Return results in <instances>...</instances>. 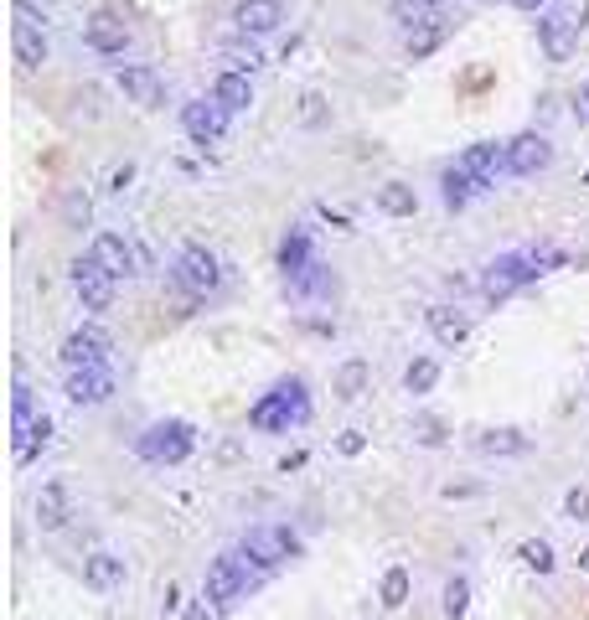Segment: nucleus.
I'll return each mask as SVG.
<instances>
[{
  "label": "nucleus",
  "instance_id": "40",
  "mask_svg": "<svg viewBox=\"0 0 589 620\" xmlns=\"http://www.w3.org/2000/svg\"><path fill=\"white\" fill-rule=\"evenodd\" d=\"M553 11L564 16L569 26H579V31L589 26V0H553Z\"/></svg>",
  "mask_w": 589,
  "mask_h": 620
},
{
  "label": "nucleus",
  "instance_id": "25",
  "mask_svg": "<svg viewBox=\"0 0 589 620\" xmlns=\"http://www.w3.org/2000/svg\"><path fill=\"white\" fill-rule=\"evenodd\" d=\"M367 378H372V367L362 362V357H347L336 367V378H331V393L341 398V403H357L362 393H367Z\"/></svg>",
  "mask_w": 589,
  "mask_h": 620
},
{
  "label": "nucleus",
  "instance_id": "31",
  "mask_svg": "<svg viewBox=\"0 0 589 620\" xmlns=\"http://www.w3.org/2000/svg\"><path fill=\"white\" fill-rule=\"evenodd\" d=\"M434 383H440V362L434 357H414L409 372H403V388L409 393H434Z\"/></svg>",
  "mask_w": 589,
  "mask_h": 620
},
{
  "label": "nucleus",
  "instance_id": "44",
  "mask_svg": "<svg viewBox=\"0 0 589 620\" xmlns=\"http://www.w3.org/2000/svg\"><path fill=\"white\" fill-rule=\"evenodd\" d=\"M130 181H135V161H124V166H114V176H109V192H124Z\"/></svg>",
  "mask_w": 589,
  "mask_h": 620
},
{
  "label": "nucleus",
  "instance_id": "19",
  "mask_svg": "<svg viewBox=\"0 0 589 620\" xmlns=\"http://www.w3.org/2000/svg\"><path fill=\"white\" fill-rule=\"evenodd\" d=\"M212 104L223 109V114H243L248 104H254V78L223 68V73H217V83H212Z\"/></svg>",
  "mask_w": 589,
  "mask_h": 620
},
{
  "label": "nucleus",
  "instance_id": "9",
  "mask_svg": "<svg viewBox=\"0 0 589 620\" xmlns=\"http://www.w3.org/2000/svg\"><path fill=\"white\" fill-rule=\"evenodd\" d=\"M114 83H119L124 99L140 104V109H161L166 104V83H161V73H155L150 62H119Z\"/></svg>",
  "mask_w": 589,
  "mask_h": 620
},
{
  "label": "nucleus",
  "instance_id": "12",
  "mask_svg": "<svg viewBox=\"0 0 589 620\" xmlns=\"http://www.w3.org/2000/svg\"><path fill=\"white\" fill-rule=\"evenodd\" d=\"M114 372L109 367H83V372H68V403H78V409H99V403L114 398Z\"/></svg>",
  "mask_w": 589,
  "mask_h": 620
},
{
  "label": "nucleus",
  "instance_id": "28",
  "mask_svg": "<svg viewBox=\"0 0 589 620\" xmlns=\"http://www.w3.org/2000/svg\"><path fill=\"white\" fill-rule=\"evenodd\" d=\"M378 212H388V217H414V212H419L414 186H409V181H383V186H378Z\"/></svg>",
  "mask_w": 589,
  "mask_h": 620
},
{
  "label": "nucleus",
  "instance_id": "29",
  "mask_svg": "<svg viewBox=\"0 0 589 620\" xmlns=\"http://www.w3.org/2000/svg\"><path fill=\"white\" fill-rule=\"evenodd\" d=\"M440 186H445V192H440V197H445V207H450V212H460L465 202H471V192H476V186H481V181H476L471 171H465V166L455 161V166H445V176H440Z\"/></svg>",
  "mask_w": 589,
  "mask_h": 620
},
{
  "label": "nucleus",
  "instance_id": "39",
  "mask_svg": "<svg viewBox=\"0 0 589 620\" xmlns=\"http://www.w3.org/2000/svg\"><path fill=\"white\" fill-rule=\"evenodd\" d=\"M564 517H569V522H589V486H569V496H564Z\"/></svg>",
  "mask_w": 589,
  "mask_h": 620
},
{
  "label": "nucleus",
  "instance_id": "20",
  "mask_svg": "<svg viewBox=\"0 0 589 620\" xmlns=\"http://www.w3.org/2000/svg\"><path fill=\"white\" fill-rule=\"evenodd\" d=\"M88 259H99V264L119 279V274L135 269V243L119 238V233H99V238H93V248H88Z\"/></svg>",
  "mask_w": 589,
  "mask_h": 620
},
{
  "label": "nucleus",
  "instance_id": "5",
  "mask_svg": "<svg viewBox=\"0 0 589 620\" xmlns=\"http://www.w3.org/2000/svg\"><path fill=\"white\" fill-rule=\"evenodd\" d=\"M197 450V429L186 424V419H161V424H150L140 434V455L155 460V465H176Z\"/></svg>",
  "mask_w": 589,
  "mask_h": 620
},
{
  "label": "nucleus",
  "instance_id": "42",
  "mask_svg": "<svg viewBox=\"0 0 589 620\" xmlns=\"http://www.w3.org/2000/svg\"><path fill=\"white\" fill-rule=\"evenodd\" d=\"M574 124H579V130H589V83L574 88Z\"/></svg>",
  "mask_w": 589,
  "mask_h": 620
},
{
  "label": "nucleus",
  "instance_id": "46",
  "mask_svg": "<svg viewBox=\"0 0 589 620\" xmlns=\"http://www.w3.org/2000/svg\"><path fill=\"white\" fill-rule=\"evenodd\" d=\"M543 6V0H517V11H538Z\"/></svg>",
  "mask_w": 589,
  "mask_h": 620
},
{
  "label": "nucleus",
  "instance_id": "7",
  "mask_svg": "<svg viewBox=\"0 0 589 620\" xmlns=\"http://www.w3.org/2000/svg\"><path fill=\"white\" fill-rule=\"evenodd\" d=\"M83 42L99 52V57H124V52H130V42H135V31H130V21H124L119 11H93L83 21Z\"/></svg>",
  "mask_w": 589,
  "mask_h": 620
},
{
  "label": "nucleus",
  "instance_id": "1",
  "mask_svg": "<svg viewBox=\"0 0 589 620\" xmlns=\"http://www.w3.org/2000/svg\"><path fill=\"white\" fill-rule=\"evenodd\" d=\"M548 264H558L553 248H522V254L491 259L486 274H481V295H486V300H507V295H517L522 285H533L538 274H548Z\"/></svg>",
  "mask_w": 589,
  "mask_h": 620
},
{
  "label": "nucleus",
  "instance_id": "38",
  "mask_svg": "<svg viewBox=\"0 0 589 620\" xmlns=\"http://www.w3.org/2000/svg\"><path fill=\"white\" fill-rule=\"evenodd\" d=\"M295 290H300V295H331V269H326V264H310Z\"/></svg>",
  "mask_w": 589,
  "mask_h": 620
},
{
  "label": "nucleus",
  "instance_id": "24",
  "mask_svg": "<svg viewBox=\"0 0 589 620\" xmlns=\"http://www.w3.org/2000/svg\"><path fill=\"white\" fill-rule=\"evenodd\" d=\"M11 52H16L21 68H42V62L52 57L47 31H37V26H11Z\"/></svg>",
  "mask_w": 589,
  "mask_h": 620
},
{
  "label": "nucleus",
  "instance_id": "37",
  "mask_svg": "<svg viewBox=\"0 0 589 620\" xmlns=\"http://www.w3.org/2000/svg\"><path fill=\"white\" fill-rule=\"evenodd\" d=\"M414 440L434 450V445H445V440H450V429H445L440 419H429V414H419V419H414Z\"/></svg>",
  "mask_w": 589,
  "mask_h": 620
},
{
  "label": "nucleus",
  "instance_id": "4",
  "mask_svg": "<svg viewBox=\"0 0 589 620\" xmlns=\"http://www.w3.org/2000/svg\"><path fill=\"white\" fill-rule=\"evenodd\" d=\"M238 548L259 574H274L279 564H290V558L300 553V538L290 533V527H248V538Z\"/></svg>",
  "mask_w": 589,
  "mask_h": 620
},
{
  "label": "nucleus",
  "instance_id": "43",
  "mask_svg": "<svg viewBox=\"0 0 589 620\" xmlns=\"http://www.w3.org/2000/svg\"><path fill=\"white\" fill-rule=\"evenodd\" d=\"M336 450H341V455H362V450H367L362 429H347V434H341V440H336Z\"/></svg>",
  "mask_w": 589,
  "mask_h": 620
},
{
  "label": "nucleus",
  "instance_id": "47",
  "mask_svg": "<svg viewBox=\"0 0 589 620\" xmlns=\"http://www.w3.org/2000/svg\"><path fill=\"white\" fill-rule=\"evenodd\" d=\"M579 569H584V574H589V548H584V553H579Z\"/></svg>",
  "mask_w": 589,
  "mask_h": 620
},
{
  "label": "nucleus",
  "instance_id": "23",
  "mask_svg": "<svg viewBox=\"0 0 589 620\" xmlns=\"http://www.w3.org/2000/svg\"><path fill=\"white\" fill-rule=\"evenodd\" d=\"M310 264H316V259H310V233H305V228H290L285 243H279V269H285L290 285H300Z\"/></svg>",
  "mask_w": 589,
  "mask_h": 620
},
{
  "label": "nucleus",
  "instance_id": "10",
  "mask_svg": "<svg viewBox=\"0 0 589 620\" xmlns=\"http://www.w3.org/2000/svg\"><path fill=\"white\" fill-rule=\"evenodd\" d=\"M548 161H553V140L543 130H522L517 140H507V171L512 176H538V171H548Z\"/></svg>",
  "mask_w": 589,
  "mask_h": 620
},
{
  "label": "nucleus",
  "instance_id": "30",
  "mask_svg": "<svg viewBox=\"0 0 589 620\" xmlns=\"http://www.w3.org/2000/svg\"><path fill=\"white\" fill-rule=\"evenodd\" d=\"M295 119H300V130H326V124H331V99H326L321 88H305Z\"/></svg>",
  "mask_w": 589,
  "mask_h": 620
},
{
  "label": "nucleus",
  "instance_id": "15",
  "mask_svg": "<svg viewBox=\"0 0 589 620\" xmlns=\"http://www.w3.org/2000/svg\"><path fill=\"white\" fill-rule=\"evenodd\" d=\"M233 21H238L243 37H269V31H279V21H285V0H238Z\"/></svg>",
  "mask_w": 589,
  "mask_h": 620
},
{
  "label": "nucleus",
  "instance_id": "33",
  "mask_svg": "<svg viewBox=\"0 0 589 620\" xmlns=\"http://www.w3.org/2000/svg\"><path fill=\"white\" fill-rule=\"evenodd\" d=\"M378 600H383V610H403V605H409V569H388Z\"/></svg>",
  "mask_w": 589,
  "mask_h": 620
},
{
  "label": "nucleus",
  "instance_id": "45",
  "mask_svg": "<svg viewBox=\"0 0 589 620\" xmlns=\"http://www.w3.org/2000/svg\"><path fill=\"white\" fill-rule=\"evenodd\" d=\"M192 620H223V605H212V600L202 595V605H192Z\"/></svg>",
  "mask_w": 589,
  "mask_h": 620
},
{
  "label": "nucleus",
  "instance_id": "35",
  "mask_svg": "<svg viewBox=\"0 0 589 620\" xmlns=\"http://www.w3.org/2000/svg\"><path fill=\"white\" fill-rule=\"evenodd\" d=\"M450 37V26H424V31H409V57H429V52H440V42Z\"/></svg>",
  "mask_w": 589,
  "mask_h": 620
},
{
  "label": "nucleus",
  "instance_id": "21",
  "mask_svg": "<svg viewBox=\"0 0 589 620\" xmlns=\"http://www.w3.org/2000/svg\"><path fill=\"white\" fill-rule=\"evenodd\" d=\"M83 584L88 589H99V595H109V589H119L124 584V558L119 553H88L83 558Z\"/></svg>",
  "mask_w": 589,
  "mask_h": 620
},
{
  "label": "nucleus",
  "instance_id": "2",
  "mask_svg": "<svg viewBox=\"0 0 589 620\" xmlns=\"http://www.w3.org/2000/svg\"><path fill=\"white\" fill-rule=\"evenodd\" d=\"M310 419V398H305V383L300 378H285L274 383L254 409H248V424H254L259 434H285L290 424H305Z\"/></svg>",
  "mask_w": 589,
  "mask_h": 620
},
{
  "label": "nucleus",
  "instance_id": "41",
  "mask_svg": "<svg viewBox=\"0 0 589 620\" xmlns=\"http://www.w3.org/2000/svg\"><path fill=\"white\" fill-rule=\"evenodd\" d=\"M11 11H16V26H37V31L47 26V16H42L37 6H31V0H16V6H11Z\"/></svg>",
  "mask_w": 589,
  "mask_h": 620
},
{
  "label": "nucleus",
  "instance_id": "26",
  "mask_svg": "<svg viewBox=\"0 0 589 620\" xmlns=\"http://www.w3.org/2000/svg\"><path fill=\"white\" fill-rule=\"evenodd\" d=\"M476 450L481 455H527V450H533V440H527L522 429H481L476 434Z\"/></svg>",
  "mask_w": 589,
  "mask_h": 620
},
{
  "label": "nucleus",
  "instance_id": "8",
  "mask_svg": "<svg viewBox=\"0 0 589 620\" xmlns=\"http://www.w3.org/2000/svg\"><path fill=\"white\" fill-rule=\"evenodd\" d=\"M109 352H114V336L104 326H78V331H68V341H62V362H68V372L104 367Z\"/></svg>",
  "mask_w": 589,
  "mask_h": 620
},
{
  "label": "nucleus",
  "instance_id": "22",
  "mask_svg": "<svg viewBox=\"0 0 589 620\" xmlns=\"http://www.w3.org/2000/svg\"><path fill=\"white\" fill-rule=\"evenodd\" d=\"M52 445V419L47 414H31V419H16V460H37L42 450Z\"/></svg>",
  "mask_w": 589,
  "mask_h": 620
},
{
  "label": "nucleus",
  "instance_id": "34",
  "mask_svg": "<svg viewBox=\"0 0 589 620\" xmlns=\"http://www.w3.org/2000/svg\"><path fill=\"white\" fill-rule=\"evenodd\" d=\"M517 558H522V564L533 569V574H553V564H558V558H553V548H548L543 538H527V543L517 548Z\"/></svg>",
  "mask_w": 589,
  "mask_h": 620
},
{
  "label": "nucleus",
  "instance_id": "17",
  "mask_svg": "<svg viewBox=\"0 0 589 620\" xmlns=\"http://www.w3.org/2000/svg\"><path fill=\"white\" fill-rule=\"evenodd\" d=\"M37 527L42 533H57V527H68V517H73V496H68V481H47L42 491H37Z\"/></svg>",
  "mask_w": 589,
  "mask_h": 620
},
{
  "label": "nucleus",
  "instance_id": "3",
  "mask_svg": "<svg viewBox=\"0 0 589 620\" xmlns=\"http://www.w3.org/2000/svg\"><path fill=\"white\" fill-rule=\"evenodd\" d=\"M269 574H259L254 564H248V558H243V548H228V553H217L212 558V569H207V589H202V595L212 600V605H238L243 595H248V589H259Z\"/></svg>",
  "mask_w": 589,
  "mask_h": 620
},
{
  "label": "nucleus",
  "instance_id": "13",
  "mask_svg": "<svg viewBox=\"0 0 589 620\" xmlns=\"http://www.w3.org/2000/svg\"><path fill=\"white\" fill-rule=\"evenodd\" d=\"M181 130L192 135L197 145H223V135H228V114L217 109L212 99H197V104L181 109Z\"/></svg>",
  "mask_w": 589,
  "mask_h": 620
},
{
  "label": "nucleus",
  "instance_id": "11",
  "mask_svg": "<svg viewBox=\"0 0 589 620\" xmlns=\"http://www.w3.org/2000/svg\"><path fill=\"white\" fill-rule=\"evenodd\" d=\"M73 290H78L83 310H109L114 305V274L99 259H78L73 264Z\"/></svg>",
  "mask_w": 589,
  "mask_h": 620
},
{
  "label": "nucleus",
  "instance_id": "14",
  "mask_svg": "<svg viewBox=\"0 0 589 620\" xmlns=\"http://www.w3.org/2000/svg\"><path fill=\"white\" fill-rule=\"evenodd\" d=\"M460 166L471 171L481 186H496L502 176H512V171H507V145H496V140H476V145H465V150H460Z\"/></svg>",
  "mask_w": 589,
  "mask_h": 620
},
{
  "label": "nucleus",
  "instance_id": "16",
  "mask_svg": "<svg viewBox=\"0 0 589 620\" xmlns=\"http://www.w3.org/2000/svg\"><path fill=\"white\" fill-rule=\"evenodd\" d=\"M538 47H543L548 62H569L574 47H579V26H569L558 11H548V16L538 21Z\"/></svg>",
  "mask_w": 589,
  "mask_h": 620
},
{
  "label": "nucleus",
  "instance_id": "6",
  "mask_svg": "<svg viewBox=\"0 0 589 620\" xmlns=\"http://www.w3.org/2000/svg\"><path fill=\"white\" fill-rule=\"evenodd\" d=\"M171 279H176V285H181L186 295H197V300H202V295H212L217 285H223V264H217L202 243H192V248H181V254H176Z\"/></svg>",
  "mask_w": 589,
  "mask_h": 620
},
{
  "label": "nucleus",
  "instance_id": "27",
  "mask_svg": "<svg viewBox=\"0 0 589 620\" xmlns=\"http://www.w3.org/2000/svg\"><path fill=\"white\" fill-rule=\"evenodd\" d=\"M393 16L409 26V31H424V26H450V16L434 6V0H398L393 6Z\"/></svg>",
  "mask_w": 589,
  "mask_h": 620
},
{
  "label": "nucleus",
  "instance_id": "32",
  "mask_svg": "<svg viewBox=\"0 0 589 620\" xmlns=\"http://www.w3.org/2000/svg\"><path fill=\"white\" fill-rule=\"evenodd\" d=\"M465 610H471V579L450 574L445 579V620H465Z\"/></svg>",
  "mask_w": 589,
  "mask_h": 620
},
{
  "label": "nucleus",
  "instance_id": "18",
  "mask_svg": "<svg viewBox=\"0 0 589 620\" xmlns=\"http://www.w3.org/2000/svg\"><path fill=\"white\" fill-rule=\"evenodd\" d=\"M424 321H429V336L440 341V347H450V352L460 347L465 336H471V316H465L460 305H429Z\"/></svg>",
  "mask_w": 589,
  "mask_h": 620
},
{
  "label": "nucleus",
  "instance_id": "36",
  "mask_svg": "<svg viewBox=\"0 0 589 620\" xmlns=\"http://www.w3.org/2000/svg\"><path fill=\"white\" fill-rule=\"evenodd\" d=\"M62 223L83 233V228L93 223V202H88L83 192H68V197H62Z\"/></svg>",
  "mask_w": 589,
  "mask_h": 620
}]
</instances>
